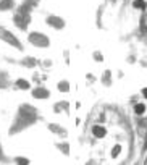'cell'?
<instances>
[{"instance_id": "obj_1", "label": "cell", "mask_w": 147, "mask_h": 165, "mask_svg": "<svg viewBox=\"0 0 147 165\" xmlns=\"http://www.w3.org/2000/svg\"><path fill=\"white\" fill-rule=\"evenodd\" d=\"M94 134H96L97 138H103V136H105V130H103L102 126H94Z\"/></svg>"}, {"instance_id": "obj_2", "label": "cell", "mask_w": 147, "mask_h": 165, "mask_svg": "<svg viewBox=\"0 0 147 165\" xmlns=\"http://www.w3.org/2000/svg\"><path fill=\"white\" fill-rule=\"evenodd\" d=\"M134 112L137 115H142L145 112V105H144V104H137V105L134 107Z\"/></svg>"}, {"instance_id": "obj_3", "label": "cell", "mask_w": 147, "mask_h": 165, "mask_svg": "<svg viewBox=\"0 0 147 165\" xmlns=\"http://www.w3.org/2000/svg\"><path fill=\"white\" fill-rule=\"evenodd\" d=\"M134 7L136 8H145V2L144 0H134Z\"/></svg>"}, {"instance_id": "obj_4", "label": "cell", "mask_w": 147, "mask_h": 165, "mask_svg": "<svg viewBox=\"0 0 147 165\" xmlns=\"http://www.w3.org/2000/svg\"><path fill=\"white\" fill-rule=\"evenodd\" d=\"M16 84H18V86H21V89H28V87H29V84H28L26 81H23V79H20Z\"/></svg>"}, {"instance_id": "obj_5", "label": "cell", "mask_w": 147, "mask_h": 165, "mask_svg": "<svg viewBox=\"0 0 147 165\" xmlns=\"http://www.w3.org/2000/svg\"><path fill=\"white\" fill-rule=\"evenodd\" d=\"M16 162L20 163V165H28V163H29V162H28V159H21V157L16 159Z\"/></svg>"}, {"instance_id": "obj_6", "label": "cell", "mask_w": 147, "mask_h": 165, "mask_svg": "<svg viewBox=\"0 0 147 165\" xmlns=\"http://www.w3.org/2000/svg\"><path fill=\"white\" fill-rule=\"evenodd\" d=\"M118 152H120V146H115V147H113V152H112V155H113V157H116V155H118Z\"/></svg>"}, {"instance_id": "obj_7", "label": "cell", "mask_w": 147, "mask_h": 165, "mask_svg": "<svg viewBox=\"0 0 147 165\" xmlns=\"http://www.w3.org/2000/svg\"><path fill=\"white\" fill-rule=\"evenodd\" d=\"M142 94H144V96L147 97V89H144V91H142Z\"/></svg>"}]
</instances>
